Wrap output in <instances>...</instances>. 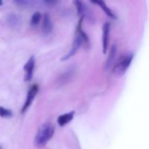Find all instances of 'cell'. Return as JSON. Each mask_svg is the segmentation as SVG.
Wrapping results in <instances>:
<instances>
[{
  "mask_svg": "<svg viewBox=\"0 0 149 149\" xmlns=\"http://www.w3.org/2000/svg\"><path fill=\"white\" fill-rule=\"evenodd\" d=\"M76 3V5H77V12H78V14L79 15H81L84 12V5H83L82 2L79 1H75Z\"/></svg>",
  "mask_w": 149,
  "mask_h": 149,
  "instance_id": "14",
  "label": "cell"
},
{
  "mask_svg": "<svg viewBox=\"0 0 149 149\" xmlns=\"http://www.w3.org/2000/svg\"><path fill=\"white\" fill-rule=\"evenodd\" d=\"M41 19V14L39 12H36L32 15L31 18V26H36L39 23V20Z\"/></svg>",
  "mask_w": 149,
  "mask_h": 149,
  "instance_id": "13",
  "label": "cell"
},
{
  "mask_svg": "<svg viewBox=\"0 0 149 149\" xmlns=\"http://www.w3.org/2000/svg\"><path fill=\"white\" fill-rule=\"evenodd\" d=\"M92 2L94 3V4H98V5L100 6V7H101L103 10H104L105 13H106V14L109 16V17H111V18H116L114 13H113V12L112 11V10H111V9L109 8L107 5H106V3H105L103 1H93Z\"/></svg>",
  "mask_w": 149,
  "mask_h": 149,
  "instance_id": "9",
  "label": "cell"
},
{
  "mask_svg": "<svg viewBox=\"0 0 149 149\" xmlns=\"http://www.w3.org/2000/svg\"><path fill=\"white\" fill-rule=\"evenodd\" d=\"M7 22L10 26H15L19 23V19L15 15H10L8 17H7Z\"/></svg>",
  "mask_w": 149,
  "mask_h": 149,
  "instance_id": "12",
  "label": "cell"
},
{
  "mask_svg": "<svg viewBox=\"0 0 149 149\" xmlns=\"http://www.w3.org/2000/svg\"><path fill=\"white\" fill-rule=\"evenodd\" d=\"M35 66V58L34 56H31L27 61L24 66V71H25V77L24 80L25 81H29L31 80L33 77V69Z\"/></svg>",
  "mask_w": 149,
  "mask_h": 149,
  "instance_id": "4",
  "label": "cell"
},
{
  "mask_svg": "<svg viewBox=\"0 0 149 149\" xmlns=\"http://www.w3.org/2000/svg\"><path fill=\"white\" fill-rule=\"evenodd\" d=\"M38 91H39V86L36 85V84H33L31 89L29 90V93H28L27 98H26V102H25L24 105H23V108H22L21 112L22 113H25V112L27 111V109H29V106H31V103L33 102V99H34L35 96L37 94Z\"/></svg>",
  "mask_w": 149,
  "mask_h": 149,
  "instance_id": "3",
  "label": "cell"
},
{
  "mask_svg": "<svg viewBox=\"0 0 149 149\" xmlns=\"http://www.w3.org/2000/svg\"><path fill=\"white\" fill-rule=\"evenodd\" d=\"M55 132V127L51 123H45L42 125L38 130L34 138L35 147L42 148L47 145L52 138Z\"/></svg>",
  "mask_w": 149,
  "mask_h": 149,
  "instance_id": "1",
  "label": "cell"
},
{
  "mask_svg": "<svg viewBox=\"0 0 149 149\" xmlns=\"http://www.w3.org/2000/svg\"><path fill=\"white\" fill-rule=\"evenodd\" d=\"M134 53H128L120 58L113 68V73L116 77H121L126 73L133 59Z\"/></svg>",
  "mask_w": 149,
  "mask_h": 149,
  "instance_id": "2",
  "label": "cell"
},
{
  "mask_svg": "<svg viewBox=\"0 0 149 149\" xmlns=\"http://www.w3.org/2000/svg\"><path fill=\"white\" fill-rule=\"evenodd\" d=\"M116 45H113L111 47V49L110 51V53H109V57H108V59L106 61V69H109L110 68L111 65H112L113 63V61H114V58L116 56Z\"/></svg>",
  "mask_w": 149,
  "mask_h": 149,
  "instance_id": "10",
  "label": "cell"
},
{
  "mask_svg": "<svg viewBox=\"0 0 149 149\" xmlns=\"http://www.w3.org/2000/svg\"><path fill=\"white\" fill-rule=\"evenodd\" d=\"M2 4H3V2L1 1H0V6H1L2 5Z\"/></svg>",
  "mask_w": 149,
  "mask_h": 149,
  "instance_id": "15",
  "label": "cell"
},
{
  "mask_svg": "<svg viewBox=\"0 0 149 149\" xmlns=\"http://www.w3.org/2000/svg\"><path fill=\"white\" fill-rule=\"evenodd\" d=\"M52 30V23L51 21V18L48 14L44 15L43 23H42V31L45 33L48 34L51 33Z\"/></svg>",
  "mask_w": 149,
  "mask_h": 149,
  "instance_id": "8",
  "label": "cell"
},
{
  "mask_svg": "<svg viewBox=\"0 0 149 149\" xmlns=\"http://www.w3.org/2000/svg\"><path fill=\"white\" fill-rule=\"evenodd\" d=\"M13 116V112L10 109L0 106V116L2 118H10Z\"/></svg>",
  "mask_w": 149,
  "mask_h": 149,
  "instance_id": "11",
  "label": "cell"
},
{
  "mask_svg": "<svg viewBox=\"0 0 149 149\" xmlns=\"http://www.w3.org/2000/svg\"><path fill=\"white\" fill-rule=\"evenodd\" d=\"M0 149H1V148H0Z\"/></svg>",
  "mask_w": 149,
  "mask_h": 149,
  "instance_id": "16",
  "label": "cell"
},
{
  "mask_svg": "<svg viewBox=\"0 0 149 149\" xmlns=\"http://www.w3.org/2000/svg\"><path fill=\"white\" fill-rule=\"evenodd\" d=\"M74 113H75V111H71L69 113H64L59 116V117L58 118V124L61 127L65 126L74 119Z\"/></svg>",
  "mask_w": 149,
  "mask_h": 149,
  "instance_id": "7",
  "label": "cell"
},
{
  "mask_svg": "<svg viewBox=\"0 0 149 149\" xmlns=\"http://www.w3.org/2000/svg\"><path fill=\"white\" fill-rule=\"evenodd\" d=\"M82 42H83L82 38H81V36L78 34V36L76 37L75 40H74V42H73L72 47H71L70 51L68 52V54H66V55L63 57V58H61V61H66V60L69 59L71 57H72L73 55H74V54L77 52V51L78 50L79 48L80 47L81 45L82 44Z\"/></svg>",
  "mask_w": 149,
  "mask_h": 149,
  "instance_id": "5",
  "label": "cell"
},
{
  "mask_svg": "<svg viewBox=\"0 0 149 149\" xmlns=\"http://www.w3.org/2000/svg\"><path fill=\"white\" fill-rule=\"evenodd\" d=\"M109 33H110V23L106 22L103 26V37H102V45H103V52L106 54L108 49L109 40Z\"/></svg>",
  "mask_w": 149,
  "mask_h": 149,
  "instance_id": "6",
  "label": "cell"
}]
</instances>
